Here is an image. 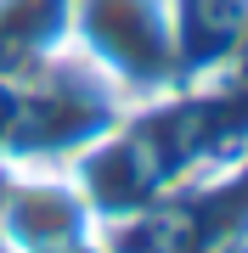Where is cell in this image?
I'll list each match as a JSON object with an SVG mask.
<instances>
[{
  "instance_id": "1",
  "label": "cell",
  "mask_w": 248,
  "mask_h": 253,
  "mask_svg": "<svg viewBox=\"0 0 248 253\" xmlns=\"http://www.w3.org/2000/svg\"><path fill=\"white\" fill-rule=\"evenodd\" d=\"M68 45L91 56L130 107L181 84L169 0H68Z\"/></svg>"
}]
</instances>
